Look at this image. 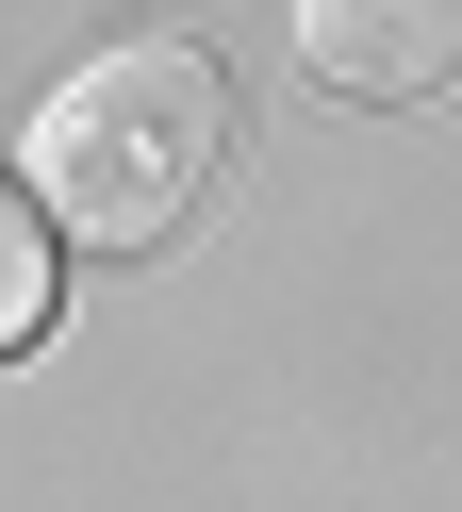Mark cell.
Instances as JSON below:
<instances>
[{
  "label": "cell",
  "mask_w": 462,
  "mask_h": 512,
  "mask_svg": "<svg viewBox=\"0 0 462 512\" xmlns=\"http://www.w3.org/2000/svg\"><path fill=\"white\" fill-rule=\"evenodd\" d=\"M231 166V83L198 34H116L33 100L17 133V199L50 248H165Z\"/></svg>",
  "instance_id": "1"
},
{
  "label": "cell",
  "mask_w": 462,
  "mask_h": 512,
  "mask_svg": "<svg viewBox=\"0 0 462 512\" xmlns=\"http://www.w3.org/2000/svg\"><path fill=\"white\" fill-rule=\"evenodd\" d=\"M297 67L330 83V100H446L462 83V0H297Z\"/></svg>",
  "instance_id": "2"
},
{
  "label": "cell",
  "mask_w": 462,
  "mask_h": 512,
  "mask_svg": "<svg viewBox=\"0 0 462 512\" xmlns=\"http://www.w3.org/2000/svg\"><path fill=\"white\" fill-rule=\"evenodd\" d=\"M50 281H66V248L33 232V199H17V182H0V364H17V347L50 331Z\"/></svg>",
  "instance_id": "3"
}]
</instances>
